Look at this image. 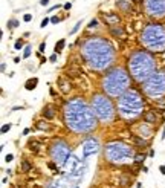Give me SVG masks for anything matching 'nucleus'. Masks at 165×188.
Listing matches in <instances>:
<instances>
[{
    "instance_id": "16",
    "label": "nucleus",
    "mask_w": 165,
    "mask_h": 188,
    "mask_svg": "<svg viewBox=\"0 0 165 188\" xmlns=\"http://www.w3.org/2000/svg\"><path fill=\"white\" fill-rule=\"evenodd\" d=\"M142 119L147 124H156V122H158V115L154 113V110H147L142 115Z\"/></svg>"
},
{
    "instance_id": "3",
    "label": "nucleus",
    "mask_w": 165,
    "mask_h": 188,
    "mask_svg": "<svg viewBox=\"0 0 165 188\" xmlns=\"http://www.w3.org/2000/svg\"><path fill=\"white\" fill-rule=\"evenodd\" d=\"M127 69L135 81L142 84L151 74L158 70V64L153 52L147 49H136L127 58Z\"/></svg>"
},
{
    "instance_id": "27",
    "label": "nucleus",
    "mask_w": 165,
    "mask_h": 188,
    "mask_svg": "<svg viewBox=\"0 0 165 188\" xmlns=\"http://www.w3.org/2000/svg\"><path fill=\"white\" fill-rule=\"evenodd\" d=\"M14 49H15V51H22V49H25V48H23V40H22V38H17V40H15V43H14Z\"/></svg>"
},
{
    "instance_id": "32",
    "label": "nucleus",
    "mask_w": 165,
    "mask_h": 188,
    "mask_svg": "<svg viewBox=\"0 0 165 188\" xmlns=\"http://www.w3.org/2000/svg\"><path fill=\"white\" fill-rule=\"evenodd\" d=\"M92 28H98V20L96 19H93V20H90V23H89V26H87V29H92Z\"/></svg>"
},
{
    "instance_id": "25",
    "label": "nucleus",
    "mask_w": 165,
    "mask_h": 188,
    "mask_svg": "<svg viewBox=\"0 0 165 188\" xmlns=\"http://www.w3.org/2000/svg\"><path fill=\"white\" fill-rule=\"evenodd\" d=\"M6 25H8V29H11V31H12V29L18 28V25H20V22H18V20H15V19H9Z\"/></svg>"
},
{
    "instance_id": "30",
    "label": "nucleus",
    "mask_w": 165,
    "mask_h": 188,
    "mask_svg": "<svg viewBox=\"0 0 165 188\" xmlns=\"http://www.w3.org/2000/svg\"><path fill=\"white\" fill-rule=\"evenodd\" d=\"M81 25H82V20H80V22H77V25L72 28V31H70V35H73V34H77L78 31H80V28H81Z\"/></svg>"
},
{
    "instance_id": "42",
    "label": "nucleus",
    "mask_w": 165,
    "mask_h": 188,
    "mask_svg": "<svg viewBox=\"0 0 165 188\" xmlns=\"http://www.w3.org/2000/svg\"><path fill=\"white\" fill-rule=\"evenodd\" d=\"M0 70H2V74L6 72V64H5V63H2V66H0Z\"/></svg>"
},
{
    "instance_id": "6",
    "label": "nucleus",
    "mask_w": 165,
    "mask_h": 188,
    "mask_svg": "<svg viewBox=\"0 0 165 188\" xmlns=\"http://www.w3.org/2000/svg\"><path fill=\"white\" fill-rule=\"evenodd\" d=\"M139 43L144 49L153 54H161L165 51V26L162 23H148L144 26L139 35Z\"/></svg>"
},
{
    "instance_id": "49",
    "label": "nucleus",
    "mask_w": 165,
    "mask_h": 188,
    "mask_svg": "<svg viewBox=\"0 0 165 188\" xmlns=\"http://www.w3.org/2000/svg\"><path fill=\"white\" fill-rule=\"evenodd\" d=\"M12 188H20V187H12Z\"/></svg>"
},
{
    "instance_id": "18",
    "label": "nucleus",
    "mask_w": 165,
    "mask_h": 188,
    "mask_svg": "<svg viewBox=\"0 0 165 188\" xmlns=\"http://www.w3.org/2000/svg\"><path fill=\"white\" fill-rule=\"evenodd\" d=\"M104 22H106V25H110V26L118 25L119 15H118V14H113V12H106V14H104Z\"/></svg>"
},
{
    "instance_id": "39",
    "label": "nucleus",
    "mask_w": 165,
    "mask_h": 188,
    "mask_svg": "<svg viewBox=\"0 0 165 188\" xmlns=\"http://www.w3.org/2000/svg\"><path fill=\"white\" fill-rule=\"evenodd\" d=\"M44 51H46V41H43V43L40 44V48H38V52H40V54H43Z\"/></svg>"
},
{
    "instance_id": "36",
    "label": "nucleus",
    "mask_w": 165,
    "mask_h": 188,
    "mask_svg": "<svg viewBox=\"0 0 165 188\" xmlns=\"http://www.w3.org/2000/svg\"><path fill=\"white\" fill-rule=\"evenodd\" d=\"M57 58H58V54H55V52H54L52 55L49 57V61H51V63H57Z\"/></svg>"
},
{
    "instance_id": "23",
    "label": "nucleus",
    "mask_w": 165,
    "mask_h": 188,
    "mask_svg": "<svg viewBox=\"0 0 165 188\" xmlns=\"http://www.w3.org/2000/svg\"><path fill=\"white\" fill-rule=\"evenodd\" d=\"M64 46H66V40H64V38L58 40L57 43H55V48H54V52H55V54H61V51L64 49Z\"/></svg>"
},
{
    "instance_id": "41",
    "label": "nucleus",
    "mask_w": 165,
    "mask_h": 188,
    "mask_svg": "<svg viewBox=\"0 0 165 188\" xmlns=\"http://www.w3.org/2000/svg\"><path fill=\"white\" fill-rule=\"evenodd\" d=\"M40 5L41 6H48L49 5V0H40Z\"/></svg>"
},
{
    "instance_id": "48",
    "label": "nucleus",
    "mask_w": 165,
    "mask_h": 188,
    "mask_svg": "<svg viewBox=\"0 0 165 188\" xmlns=\"http://www.w3.org/2000/svg\"><path fill=\"white\" fill-rule=\"evenodd\" d=\"M148 156H150V158H153V156H154V150H150V153H148Z\"/></svg>"
},
{
    "instance_id": "5",
    "label": "nucleus",
    "mask_w": 165,
    "mask_h": 188,
    "mask_svg": "<svg viewBox=\"0 0 165 188\" xmlns=\"http://www.w3.org/2000/svg\"><path fill=\"white\" fill-rule=\"evenodd\" d=\"M144 109H145V100L142 98V93L133 87H130L125 93H122L118 98L116 110L119 118H122L124 121L128 122L136 121L145 113Z\"/></svg>"
},
{
    "instance_id": "4",
    "label": "nucleus",
    "mask_w": 165,
    "mask_h": 188,
    "mask_svg": "<svg viewBox=\"0 0 165 188\" xmlns=\"http://www.w3.org/2000/svg\"><path fill=\"white\" fill-rule=\"evenodd\" d=\"M132 75L128 69L116 66L106 70L104 77L101 78V89L103 92L112 98H119L122 93H125L132 86Z\"/></svg>"
},
{
    "instance_id": "47",
    "label": "nucleus",
    "mask_w": 165,
    "mask_h": 188,
    "mask_svg": "<svg viewBox=\"0 0 165 188\" xmlns=\"http://www.w3.org/2000/svg\"><path fill=\"white\" fill-rule=\"evenodd\" d=\"M14 63H15V64H18V63H20V58L15 57V58H14Z\"/></svg>"
},
{
    "instance_id": "21",
    "label": "nucleus",
    "mask_w": 165,
    "mask_h": 188,
    "mask_svg": "<svg viewBox=\"0 0 165 188\" xmlns=\"http://www.w3.org/2000/svg\"><path fill=\"white\" fill-rule=\"evenodd\" d=\"M37 84H38V78H37V77L29 78V80L25 83V89H26V90H34V89L37 87Z\"/></svg>"
},
{
    "instance_id": "15",
    "label": "nucleus",
    "mask_w": 165,
    "mask_h": 188,
    "mask_svg": "<svg viewBox=\"0 0 165 188\" xmlns=\"http://www.w3.org/2000/svg\"><path fill=\"white\" fill-rule=\"evenodd\" d=\"M138 129H139V136L145 138V139H148L151 136V129H150V124H147V122H142L138 125Z\"/></svg>"
},
{
    "instance_id": "43",
    "label": "nucleus",
    "mask_w": 165,
    "mask_h": 188,
    "mask_svg": "<svg viewBox=\"0 0 165 188\" xmlns=\"http://www.w3.org/2000/svg\"><path fill=\"white\" fill-rule=\"evenodd\" d=\"M159 171H161L162 174H165V165H161V167H159Z\"/></svg>"
},
{
    "instance_id": "19",
    "label": "nucleus",
    "mask_w": 165,
    "mask_h": 188,
    "mask_svg": "<svg viewBox=\"0 0 165 188\" xmlns=\"http://www.w3.org/2000/svg\"><path fill=\"white\" fill-rule=\"evenodd\" d=\"M132 142H133V145L142 147V148H145L147 145H148V141H147L145 138H142V136H139V135H133L132 136Z\"/></svg>"
},
{
    "instance_id": "28",
    "label": "nucleus",
    "mask_w": 165,
    "mask_h": 188,
    "mask_svg": "<svg viewBox=\"0 0 165 188\" xmlns=\"http://www.w3.org/2000/svg\"><path fill=\"white\" fill-rule=\"evenodd\" d=\"M31 52H32V48L28 44V46H25V51H23V58L26 60V58H29L31 57Z\"/></svg>"
},
{
    "instance_id": "44",
    "label": "nucleus",
    "mask_w": 165,
    "mask_h": 188,
    "mask_svg": "<svg viewBox=\"0 0 165 188\" xmlns=\"http://www.w3.org/2000/svg\"><path fill=\"white\" fill-rule=\"evenodd\" d=\"M29 132H31V129H25L23 130V135H29Z\"/></svg>"
},
{
    "instance_id": "40",
    "label": "nucleus",
    "mask_w": 165,
    "mask_h": 188,
    "mask_svg": "<svg viewBox=\"0 0 165 188\" xmlns=\"http://www.w3.org/2000/svg\"><path fill=\"white\" fill-rule=\"evenodd\" d=\"M63 8H64V9H66V11H69L70 8H72V3H70V2H67V3H64V5H63Z\"/></svg>"
},
{
    "instance_id": "14",
    "label": "nucleus",
    "mask_w": 165,
    "mask_h": 188,
    "mask_svg": "<svg viewBox=\"0 0 165 188\" xmlns=\"http://www.w3.org/2000/svg\"><path fill=\"white\" fill-rule=\"evenodd\" d=\"M110 34L113 35L115 38H124L125 37V31L121 25H113L110 26Z\"/></svg>"
},
{
    "instance_id": "2",
    "label": "nucleus",
    "mask_w": 165,
    "mask_h": 188,
    "mask_svg": "<svg viewBox=\"0 0 165 188\" xmlns=\"http://www.w3.org/2000/svg\"><path fill=\"white\" fill-rule=\"evenodd\" d=\"M80 54L89 69L96 70V72H106L113 64L116 49L107 38L92 35L82 40Z\"/></svg>"
},
{
    "instance_id": "31",
    "label": "nucleus",
    "mask_w": 165,
    "mask_h": 188,
    "mask_svg": "<svg viewBox=\"0 0 165 188\" xmlns=\"http://www.w3.org/2000/svg\"><path fill=\"white\" fill-rule=\"evenodd\" d=\"M11 127H12L11 124H3V125H2V129H0V132H2V135H5V133H8L9 130H11Z\"/></svg>"
},
{
    "instance_id": "35",
    "label": "nucleus",
    "mask_w": 165,
    "mask_h": 188,
    "mask_svg": "<svg viewBox=\"0 0 165 188\" xmlns=\"http://www.w3.org/2000/svg\"><path fill=\"white\" fill-rule=\"evenodd\" d=\"M61 22V19L60 17H57V15H54V17H51V23H54V25H57V23H60Z\"/></svg>"
},
{
    "instance_id": "7",
    "label": "nucleus",
    "mask_w": 165,
    "mask_h": 188,
    "mask_svg": "<svg viewBox=\"0 0 165 188\" xmlns=\"http://www.w3.org/2000/svg\"><path fill=\"white\" fill-rule=\"evenodd\" d=\"M104 159L113 165H125L135 159V147L122 141H110L104 145Z\"/></svg>"
},
{
    "instance_id": "13",
    "label": "nucleus",
    "mask_w": 165,
    "mask_h": 188,
    "mask_svg": "<svg viewBox=\"0 0 165 188\" xmlns=\"http://www.w3.org/2000/svg\"><path fill=\"white\" fill-rule=\"evenodd\" d=\"M144 11L151 19H164L165 0H144Z\"/></svg>"
},
{
    "instance_id": "24",
    "label": "nucleus",
    "mask_w": 165,
    "mask_h": 188,
    "mask_svg": "<svg viewBox=\"0 0 165 188\" xmlns=\"http://www.w3.org/2000/svg\"><path fill=\"white\" fill-rule=\"evenodd\" d=\"M28 147H29L32 151H38V150H40V147H41V144H38V142H37L35 139H32V141L28 142Z\"/></svg>"
},
{
    "instance_id": "11",
    "label": "nucleus",
    "mask_w": 165,
    "mask_h": 188,
    "mask_svg": "<svg viewBox=\"0 0 165 188\" xmlns=\"http://www.w3.org/2000/svg\"><path fill=\"white\" fill-rule=\"evenodd\" d=\"M72 155V148L64 139H54L49 145V156L58 167H64L66 161Z\"/></svg>"
},
{
    "instance_id": "38",
    "label": "nucleus",
    "mask_w": 165,
    "mask_h": 188,
    "mask_svg": "<svg viewBox=\"0 0 165 188\" xmlns=\"http://www.w3.org/2000/svg\"><path fill=\"white\" fill-rule=\"evenodd\" d=\"M60 8H61V5H58V3H57V5H54V6H51L49 9H48V12H52V11H55V9H60Z\"/></svg>"
},
{
    "instance_id": "37",
    "label": "nucleus",
    "mask_w": 165,
    "mask_h": 188,
    "mask_svg": "<svg viewBox=\"0 0 165 188\" xmlns=\"http://www.w3.org/2000/svg\"><path fill=\"white\" fill-rule=\"evenodd\" d=\"M49 22H51V19H43V20H41V23H40V28H46Z\"/></svg>"
},
{
    "instance_id": "33",
    "label": "nucleus",
    "mask_w": 165,
    "mask_h": 188,
    "mask_svg": "<svg viewBox=\"0 0 165 188\" xmlns=\"http://www.w3.org/2000/svg\"><path fill=\"white\" fill-rule=\"evenodd\" d=\"M31 20H32V14H25L23 15V22L25 23H29Z\"/></svg>"
},
{
    "instance_id": "45",
    "label": "nucleus",
    "mask_w": 165,
    "mask_h": 188,
    "mask_svg": "<svg viewBox=\"0 0 165 188\" xmlns=\"http://www.w3.org/2000/svg\"><path fill=\"white\" fill-rule=\"evenodd\" d=\"M22 109H23V107H17V106H15V107H12V112H15V110H22Z\"/></svg>"
},
{
    "instance_id": "22",
    "label": "nucleus",
    "mask_w": 165,
    "mask_h": 188,
    "mask_svg": "<svg viewBox=\"0 0 165 188\" xmlns=\"http://www.w3.org/2000/svg\"><path fill=\"white\" fill-rule=\"evenodd\" d=\"M41 113H43V116H44L46 119H52L54 116H55V110H54V107H52V106H46Z\"/></svg>"
},
{
    "instance_id": "29",
    "label": "nucleus",
    "mask_w": 165,
    "mask_h": 188,
    "mask_svg": "<svg viewBox=\"0 0 165 188\" xmlns=\"http://www.w3.org/2000/svg\"><path fill=\"white\" fill-rule=\"evenodd\" d=\"M31 168H32V165H31V164H29V162H28V161L25 159L23 162H22V170H23V171L26 173V171H31Z\"/></svg>"
},
{
    "instance_id": "10",
    "label": "nucleus",
    "mask_w": 165,
    "mask_h": 188,
    "mask_svg": "<svg viewBox=\"0 0 165 188\" xmlns=\"http://www.w3.org/2000/svg\"><path fill=\"white\" fill-rule=\"evenodd\" d=\"M64 170H66V173L63 176H66L70 181H80L87 171V161L72 153L64 164Z\"/></svg>"
},
{
    "instance_id": "12",
    "label": "nucleus",
    "mask_w": 165,
    "mask_h": 188,
    "mask_svg": "<svg viewBox=\"0 0 165 188\" xmlns=\"http://www.w3.org/2000/svg\"><path fill=\"white\" fill-rule=\"evenodd\" d=\"M101 150V142L98 138L95 136H86L84 139L81 141L80 144V151H81V158L82 159H89L90 156H95L99 153Z\"/></svg>"
},
{
    "instance_id": "9",
    "label": "nucleus",
    "mask_w": 165,
    "mask_h": 188,
    "mask_svg": "<svg viewBox=\"0 0 165 188\" xmlns=\"http://www.w3.org/2000/svg\"><path fill=\"white\" fill-rule=\"evenodd\" d=\"M142 93L151 101H159L165 96V70H156L141 86Z\"/></svg>"
},
{
    "instance_id": "46",
    "label": "nucleus",
    "mask_w": 165,
    "mask_h": 188,
    "mask_svg": "<svg viewBox=\"0 0 165 188\" xmlns=\"http://www.w3.org/2000/svg\"><path fill=\"white\" fill-rule=\"evenodd\" d=\"M161 139H162V141L165 139V127H164V130H162V136H161Z\"/></svg>"
},
{
    "instance_id": "1",
    "label": "nucleus",
    "mask_w": 165,
    "mask_h": 188,
    "mask_svg": "<svg viewBox=\"0 0 165 188\" xmlns=\"http://www.w3.org/2000/svg\"><path fill=\"white\" fill-rule=\"evenodd\" d=\"M63 122L75 135H89L98 129V119L90 103L82 96H73L63 104Z\"/></svg>"
},
{
    "instance_id": "34",
    "label": "nucleus",
    "mask_w": 165,
    "mask_h": 188,
    "mask_svg": "<svg viewBox=\"0 0 165 188\" xmlns=\"http://www.w3.org/2000/svg\"><path fill=\"white\" fill-rule=\"evenodd\" d=\"M12 161H14V155L12 153H8L5 156V162H12Z\"/></svg>"
},
{
    "instance_id": "8",
    "label": "nucleus",
    "mask_w": 165,
    "mask_h": 188,
    "mask_svg": "<svg viewBox=\"0 0 165 188\" xmlns=\"http://www.w3.org/2000/svg\"><path fill=\"white\" fill-rule=\"evenodd\" d=\"M90 106L93 109V113H95L99 124L109 125L115 121L118 110H116V106L112 101V96L106 95L104 92L93 93L92 95V100H90Z\"/></svg>"
},
{
    "instance_id": "20",
    "label": "nucleus",
    "mask_w": 165,
    "mask_h": 188,
    "mask_svg": "<svg viewBox=\"0 0 165 188\" xmlns=\"http://www.w3.org/2000/svg\"><path fill=\"white\" fill-rule=\"evenodd\" d=\"M35 127L38 129V130H41V132H52L54 130V127L48 122V121H38L35 124Z\"/></svg>"
},
{
    "instance_id": "26",
    "label": "nucleus",
    "mask_w": 165,
    "mask_h": 188,
    "mask_svg": "<svg viewBox=\"0 0 165 188\" xmlns=\"http://www.w3.org/2000/svg\"><path fill=\"white\" fill-rule=\"evenodd\" d=\"M145 158H147V156H145L144 153H138V155H135V159H133V161H135V164L139 165V164H142L144 161H145Z\"/></svg>"
},
{
    "instance_id": "17",
    "label": "nucleus",
    "mask_w": 165,
    "mask_h": 188,
    "mask_svg": "<svg viewBox=\"0 0 165 188\" xmlns=\"http://www.w3.org/2000/svg\"><path fill=\"white\" fill-rule=\"evenodd\" d=\"M116 6H118V9H121L122 12H132V11H133L130 0H118V2H116Z\"/></svg>"
}]
</instances>
